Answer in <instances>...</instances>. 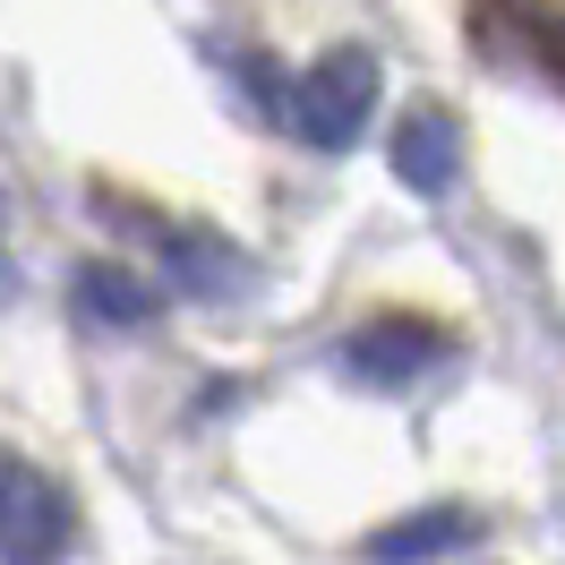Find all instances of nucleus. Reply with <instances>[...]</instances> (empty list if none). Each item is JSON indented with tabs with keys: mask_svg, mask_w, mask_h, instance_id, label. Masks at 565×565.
<instances>
[{
	"mask_svg": "<svg viewBox=\"0 0 565 565\" xmlns=\"http://www.w3.org/2000/svg\"><path fill=\"white\" fill-rule=\"evenodd\" d=\"M377 86H386L377 52L343 43V52H326V61L300 70V86H291V129L318 146V154H343V146H360V129H369Z\"/></svg>",
	"mask_w": 565,
	"mask_h": 565,
	"instance_id": "f257e3e1",
	"label": "nucleus"
},
{
	"mask_svg": "<svg viewBox=\"0 0 565 565\" xmlns=\"http://www.w3.org/2000/svg\"><path fill=\"white\" fill-rule=\"evenodd\" d=\"M70 497L26 455H0V565H61L70 557Z\"/></svg>",
	"mask_w": 565,
	"mask_h": 565,
	"instance_id": "f03ea898",
	"label": "nucleus"
},
{
	"mask_svg": "<svg viewBox=\"0 0 565 565\" xmlns=\"http://www.w3.org/2000/svg\"><path fill=\"white\" fill-rule=\"evenodd\" d=\"M437 360H446V334L420 326V318H377V326H360L352 343H343V369H352L360 386H377V394L420 386Z\"/></svg>",
	"mask_w": 565,
	"mask_h": 565,
	"instance_id": "7ed1b4c3",
	"label": "nucleus"
},
{
	"mask_svg": "<svg viewBox=\"0 0 565 565\" xmlns=\"http://www.w3.org/2000/svg\"><path fill=\"white\" fill-rule=\"evenodd\" d=\"M394 180L412 189V198H446L462 180V129H455V111H403V129H394Z\"/></svg>",
	"mask_w": 565,
	"mask_h": 565,
	"instance_id": "20e7f679",
	"label": "nucleus"
},
{
	"mask_svg": "<svg viewBox=\"0 0 565 565\" xmlns=\"http://www.w3.org/2000/svg\"><path fill=\"white\" fill-rule=\"evenodd\" d=\"M471 540V514L462 505H437V514H412V523H394L369 540V557L377 565H428V557H446V548H462Z\"/></svg>",
	"mask_w": 565,
	"mask_h": 565,
	"instance_id": "39448f33",
	"label": "nucleus"
},
{
	"mask_svg": "<svg viewBox=\"0 0 565 565\" xmlns=\"http://www.w3.org/2000/svg\"><path fill=\"white\" fill-rule=\"evenodd\" d=\"M77 309L95 326H120V334H129V326L154 318V291H146L138 275H120V266H77Z\"/></svg>",
	"mask_w": 565,
	"mask_h": 565,
	"instance_id": "423d86ee",
	"label": "nucleus"
},
{
	"mask_svg": "<svg viewBox=\"0 0 565 565\" xmlns=\"http://www.w3.org/2000/svg\"><path fill=\"white\" fill-rule=\"evenodd\" d=\"M172 266L189 291H214V300H232V291H248V266L241 257H223V241H180Z\"/></svg>",
	"mask_w": 565,
	"mask_h": 565,
	"instance_id": "0eeeda50",
	"label": "nucleus"
},
{
	"mask_svg": "<svg viewBox=\"0 0 565 565\" xmlns=\"http://www.w3.org/2000/svg\"><path fill=\"white\" fill-rule=\"evenodd\" d=\"M18 291V266H9V189H0V300Z\"/></svg>",
	"mask_w": 565,
	"mask_h": 565,
	"instance_id": "6e6552de",
	"label": "nucleus"
}]
</instances>
